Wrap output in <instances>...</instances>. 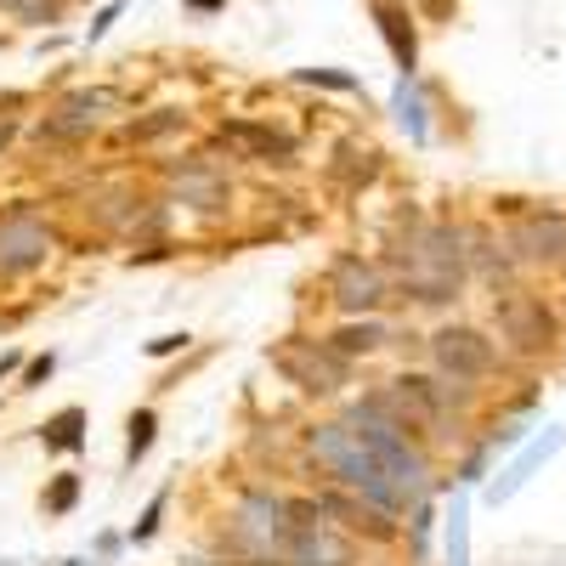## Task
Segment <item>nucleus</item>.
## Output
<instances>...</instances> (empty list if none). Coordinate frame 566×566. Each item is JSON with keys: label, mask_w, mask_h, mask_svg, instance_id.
Returning <instances> with one entry per match:
<instances>
[{"label": "nucleus", "mask_w": 566, "mask_h": 566, "mask_svg": "<svg viewBox=\"0 0 566 566\" xmlns=\"http://www.w3.org/2000/svg\"><path fill=\"white\" fill-rule=\"evenodd\" d=\"M510 250H515V261H527V266H566V216L560 210L522 216L515 232H510Z\"/></svg>", "instance_id": "nucleus-6"}, {"label": "nucleus", "mask_w": 566, "mask_h": 566, "mask_svg": "<svg viewBox=\"0 0 566 566\" xmlns=\"http://www.w3.org/2000/svg\"><path fill=\"white\" fill-rule=\"evenodd\" d=\"M346 363L335 346H317V340H295V346H283L277 352V368L290 374V380L301 391H340L346 386Z\"/></svg>", "instance_id": "nucleus-5"}, {"label": "nucleus", "mask_w": 566, "mask_h": 566, "mask_svg": "<svg viewBox=\"0 0 566 566\" xmlns=\"http://www.w3.org/2000/svg\"><path fill=\"white\" fill-rule=\"evenodd\" d=\"M45 374H52V357H34V363H29V374H23V386H40Z\"/></svg>", "instance_id": "nucleus-17"}, {"label": "nucleus", "mask_w": 566, "mask_h": 566, "mask_svg": "<svg viewBox=\"0 0 566 566\" xmlns=\"http://www.w3.org/2000/svg\"><path fill=\"white\" fill-rule=\"evenodd\" d=\"M45 255H52V232H45V221H34L29 210L0 216V277H23V272L45 266Z\"/></svg>", "instance_id": "nucleus-4"}, {"label": "nucleus", "mask_w": 566, "mask_h": 566, "mask_svg": "<svg viewBox=\"0 0 566 566\" xmlns=\"http://www.w3.org/2000/svg\"><path fill=\"white\" fill-rule=\"evenodd\" d=\"M335 306L352 312V317H357V312H380V306H386V277H380V266L346 255V261L335 266Z\"/></svg>", "instance_id": "nucleus-7"}, {"label": "nucleus", "mask_w": 566, "mask_h": 566, "mask_svg": "<svg viewBox=\"0 0 566 566\" xmlns=\"http://www.w3.org/2000/svg\"><path fill=\"white\" fill-rule=\"evenodd\" d=\"M493 317H499L504 346H510L515 357H522V363L549 357V352H555V340H560V317H555V306H549L544 295L504 290V295H493Z\"/></svg>", "instance_id": "nucleus-2"}, {"label": "nucleus", "mask_w": 566, "mask_h": 566, "mask_svg": "<svg viewBox=\"0 0 566 566\" xmlns=\"http://www.w3.org/2000/svg\"><path fill=\"white\" fill-rule=\"evenodd\" d=\"M148 442H154V413L142 408V413L130 419V459H142V453H148Z\"/></svg>", "instance_id": "nucleus-16"}, {"label": "nucleus", "mask_w": 566, "mask_h": 566, "mask_svg": "<svg viewBox=\"0 0 566 566\" xmlns=\"http://www.w3.org/2000/svg\"><path fill=\"white\" fill-rule=\"evenodd\" d=\"M431 363L448 374L453 386H476L488 380V374L499 368V346L482 335V328H470V323H448L431 335Z\"/></svg>", "instance_id": "nucleus-3"}, {"label": "nucleus", "mask_w": 566, "mask_h": 566, "mask_svg": "<svg viewBox=\"0 0 566 566\" xmlns=\"http://www.w3.org/2000/svg\"><path fill=\"white\" fill-rule=\"evenodd\" d=\"M7 142H12V119H0V148H7Z\"/></svg>", "instance_id": "nucleus-19"}, {"label": "nucleus", "mask_w": 566, "mask_h": 566, "mask_svg": "<svg viewBox=\"0 0 566 566\" xmlns=\"http://www.w3.org/2000/svg\"><path fill=\"white\" fill-rule=\"evenodd\" d=\"M176 346H187V335H165V340H154V357H165V352H176Z\"/></svg>", "instance_id": "nucleus-18"}, {"label": "nucleus", "mask_w": 566, "mask_h": 566, "mask_svg": "<svg viewBox=\"0 0 566 566\" xmlns=\"http://www.w3.org/2000/svg\"><path fill=\"white\" fill-rule=\"evenodd\" d=\"M176 125H181V114H176V108H159L154 119H136L130 136H136V142H154V136H165V130H176Z\"/></svg>", "instance_id": "nucleus-14"}, {"label": "nucleus", "mask_w": 566, "mask_h": 566, "mask_svg": "<svg viewBox=\"0 0 566 566\" xmlns=\"http://www.w3.org/2000/svg\"><path fill=\"white\" fill-rule=\"evenodd\" d=\"M221 142H239V148H250L255 159H290V154H295V136L266 130V125H250V119L221 125Z\"/></svg>", "instance_id": "nucleus-9"}, {"label": "nucleus", "mask_w": 566, "mask_h": 566, "mask_svg": "<svg viewBox=\"0 0 566 566\" xmlns=\"http://www.w3.org/2000/svg\"><path fill=\"white\" fill-rule=\"evenodd\" d=\"M74 499H80V476H69V470H63V476L52 482V493H45V510L63 515V510H74Z\"/></svg>", "instance_id": "nucleus-15"}, {"label": "nucleus", "mask_w": 566, "mask_h": 566, "mask_svg": "<svg viewBox=\"0 0 566 566\" xmlns=\"http://www.w3.org/2000/svg\"><path fill=\"white\" fill-rule=\"evenodd\" d=\"M0 12H12V18H23V23H57L63 0H0Z\"/></svg>", "instance_id": "nucleus-12"}, {"label": "nucleus", "mask_w": 566, "mask_h": 566, "mask_svg": "<svg viewBox=\"0 0 566 566\" xmlns=\"http://www.w3.org/2000/svg\"><path fill=\"white\" fill-rule=\"evenodd\" d=\"M312 453L328 464V470H335V476L346 482V488H357L374 510H386V515H397V510H408V499L386 482V470L380 464H374L357 442H352V431H346V424H328V431H317L312 437Z\"/></svg>", "instance_id": "nucleus-1"}, {"label": "nucleus", "mask_w": 566, "mask_h": 566, "mask_svg": "<svg viewBox=\"0 0 566 566\" xmlns=\"http://www.w3.org/2000/svg\"><path fill=\"white\" fill-rule=\"evenodd\" d=\"M328 346H335L340 357H368V352H380V346H386V328H380V323H346Z\"/></svg>", "instance_id": "nucleus-10"}, {"label": "nucleus", "mask_w": 566, "mask_h": 566, "mask_svg": "<svg viewBox=\"0 0 566 566\" xmlns=\"http://www.w3.org/2000/svg\"><path fill=\"white\" fill-rule=\"evenodd\" d=\"M408 18L397 12V7H380V29H386V40H391V52H397V63L402 69H413V29H402Z\"/></svg>", "instance_id": "nucleus-11"}, {"label": "nucleus", "mask_w": 566, "mask_h": 566, "mask_svg": "<svg viewBox=\"0 0 566 566\" xmlns=\"http://www.w3.org/2000/svg\"><path fill=\"white\" fill-rule=\"evenodd\" d=\"M80 424H85V413H80V408L57 413L52 424H45V442H52V448H80Z\"/></svg>", "instance_id": "nucleus-13"}, {"label": "nucleus", "mask_w": 566, "mask_h": 566, "mask_svg": "<svg viewBox=\"0 0 566 566\" xmlns=\"http://www.w3.org/2000/svg\"><path fill=\"white\" fill-rule=\"evenodd\" d=\"M103 108H114L108 91H80V97H69L52 119L40 125V136H52V142H74V136H91L103 119Z\"/></svg>", "instance_id": "nucleus-8"}]
</instances>
